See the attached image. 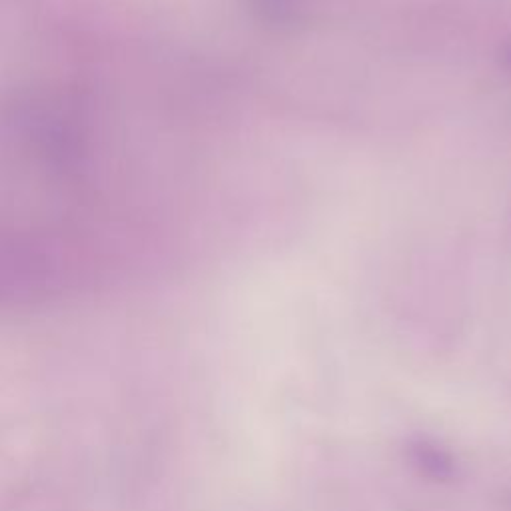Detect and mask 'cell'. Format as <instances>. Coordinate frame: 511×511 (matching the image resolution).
I'll use <instances>...</instances> for the list:
<instances>
[{
  "label": "cell",
  "mask_w": 511,
  "mask_h": 511,
  "mask_svg": "<svg viewBox=\"0 0 511 511\" xmlns=\"http://www.w3.org/2000/svg\"><path fill=\"white\" fill-rule=\"evenodd\" d=\"M510 60H511V50H510Z\"/></svg>",
  "instance_id": "2"
},
{
  "label": "cell",
  "mask_w": 511,
  "mask_h": 511,
  "mask_svg": "<svg viewBox=\"0 0 511 511\" xmlns=\"http://www.w3.org/2000/svg\"><path fill=\"white\" fill-rule=\"evenodd\" d=\"M258 11H262L264 18L272 22H287L296 16L298 0H256Z\"/></svg>",
  "instance_id": "1"
}]
</instances>
